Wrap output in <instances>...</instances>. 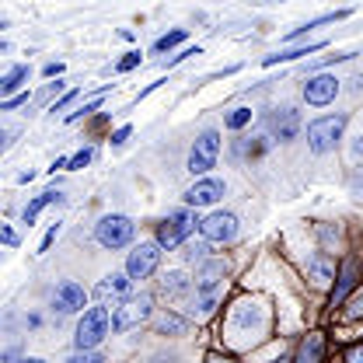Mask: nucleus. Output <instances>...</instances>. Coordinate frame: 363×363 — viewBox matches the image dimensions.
<instances>
[{
  "label": "nucleus",
  "instance_id": "nucleus-25",
  "mask_svg": "<svg viewBox=\"0 0 363 363\" xmlns=\"http://www.w3.org/2000/svg\"><path fill=\"white\" fill-rule=\"evenodd\" d=\"M210 259V241H192L185 248V262H206Z\"/></svg>",
  "mask_w": 363,
  "mask_h": 363
},
{
  "label": "nucleus",
  "instance_id": "nucleus-44",
  "mask_svg": "<svg viewBox=\"0 0 363 363\" xmlns=\"http://www.w3.org/2000/svg\"><path fill=\"white\" fill-rule=\"evenodd\" d=\"M217 363H220V360H217Z\"/></svg>",
  "mask_w": 363,
  "mask_h": 363
},
{
  "label": "nucleus",
  "instance_id": "nucleus-9",
  "mask_svg": "<svg viewBox=\"0 0 363 363\" xmlns=\"http://www.w3.org/2000/svg\"><path fill=\"white\" fill-rule=\"evenodd\" d=\"M157 262H161V245H157V241H143V245H136L133 252H130L126 272H130L133 279H147L150 272L157 269Z\"/></svg>",
  "mask_w": 363,
  "mask_h": 363
},
{
  "label": "nucleus",
  "instance_id": "nucleus-13",
  "mask_svg": "<svg viewBox=\"0 0 363 363\" xmlns=\"http://www.w3.org/2000/svg\"><path fill=\"white\" fill-rule=\"evenodd\" d=\"M357 279H360V259H357V255H350V259L342 262L339 276H335V290H332V308H342V304H346V297L353 294Z\"/></svg>",
  "mask_w": 363,
  "mask_h": 363
},
{
  "label": "nucleus",
  "instance_id": "nucleus-1",
  "mask_svg": "<svg viewBox=\"0 0 363 363\" xmlns=\"http://www.w3.org/2000/svg\"><path fill=\"white\" fill-rule=\"evenodd\" d=\"M112 332V318H108V308H88L84 318L77 321V335H74V346L77 350H98Z\"/></svg>",
  "mask_w": 363,
  "mask_h": 363
},
{
  "label": "nucleus",
  "instance_id": "nucleus-39",
  "mask_svg": "<svg viewBox=\"0 0 363 363\" xmlns=\"http://www.w3.org/2000/svg\"><path fill=\"white\" fill-rule=\"evenodd\" d=\"M353 196H360V199H363V168L353 175Z\"/></svg>",
  "mask_w": 363,
  "mask_h": 363
},
{
  "label": "nucleus",
  "instance_id": "nucleus-36",
  "mask_svg": "<svg viewBox=\"0 0 363 363\" xmlns=\"http://www.w3.org/2000/svg\"><path fill=\"white\" fill-rule=\"evenodd\" d=\"M0 238H4V245H11V248L18 245V234H14L11 227H0Z\"/></svg>",
  "mask_w": 363,
  "mask_h": 363
},
{
  "label": "nucleus",
  "instance_id": "nucleus-40",
  "mask_svg": "<svg viewBox=\"0 0 363 363\" xmlns=\"http://www.w3.org/2000/svg\"><path fill=\"white\" fill-rule=\"evenodd\" d=\"M353 157H357V161L363 157V133L357 136V143H353Z\"/></svg>",
  "mask_w": 363,
  "mask_h": 363
},
{
  "label": "nucleus",
  "instance_id": "nucleus-14",
  "mask_svg": "<svg viewBox=\"0 0 363 363\" xmlns=\"http://www.w3.org/2000/svg\"><path fill=\"white\" fill-rule=\"evenodd\" d=\"M220 196H224V182L220 179H199L189 192H185V203H189V206H213Z\"/></svg>",
  "mask_w": 363,
  "mask_h": 363
},
{
  "label": "nucleus",
  "instance_id": "nucleus-41",
  "mask_svg": "<svg viewBox=\"0 0 363 363\" xmlns=\"http://www.w3.org/2000/svg\"><path fill=\"white\" fill-rule=\"evenodd\" d=\"M14 357H18V346H11V350L4 353V363H14Z\"/></svg>",
  "mask_w": 363,
  "mask_h": 363
},
{
  "label": "nucleus",
  "instance_id": "nucleus-7",
  "mask_svg": "<svg viewBox=\"0 0 363 363\" xmlns=\"http://www.w3.org/2000/svg\"><path fill=\"white\" fill-rule=\"evenodd\" d=\"M238 217L234 213H227V210H217V213H210L206 220H199V234H203V241H210V245H230L234 238H238Z\"/></svg>",
  "mask_w": 363,
  "mask_h": 363
},
{
  "label": "nucleus",
  "instance_id": "nucleus-30",
  "mask_svg": "<svg viewBox=\"0 0 363 363\" xmlns=\"http://www.w3.org/2000/svg\"><path fill=\"white\" fill-rule=\"evenodd\" d=\"M136 63H140V52H126V56L116 63V70H119V74H126V70H133Z\"/></svg>",
  "mask_w": 363,
  "mask_h": 363
},
{
  "label": "nucleus",
  "instance_id": "nucleus-11",
  "mask_svg": "<svg viewBox=\"0 0 363 363\" xmlns=\"http://www.w3.org/2000/svg\"><path fill=\"white\" fill-rule=\"evenodd\" d=\"M335 94H339V81H335L332 74H315V77H308V84H304V101L315 105V108L332 105Z\"/></svg>",
  "mask_w": 363,
  "mask_h": 363
},
{
  "label": "nucleus",
  "instance_id": "nucleus-43",
  "mask_svg": "<svg viewBox=\"0 0 363 363\" xmlns=\"http://www.w3.org/2000/svg\"><path fill=\"white\" fill-rule=\"evenodd\" d=\"M269 363H290V360H286V357H279V360H269Z\"/></svg>",
  "mask_w": 363,
  "mask_h": 363
},
{
  "label": "nucleus",
  "instance_id": "nucleus-37",
  "mask_svg": "<svg viewBox=\"0 0 363 363\" xmlns=\"http://www.w3.org/2000/svg\"><path fill=\"white\" fill-rule=\"evenodd\" d=\"M346 363H363V342L360 346H353V350L346 353Z\"/></svg>",
  "mask_w": 363,
  "mask_h": 363
},
{
  "label": "nucleus",
  "instance_id": "nucleus-5",
  "mask_svg": "<svg viewBox=\"0 0 363 363\" xmlns=\"http://www.w3.org/2000/svg\"><path fill=\"white\" fill-rule=\"evenodd\" d=\"M196 224H199V220H196L192 210H175V213H168V217L161 220V227H157V245L168 248V252L179 248L182 241L192 234V227Z\"/></svg>",
  "mask_w": 363,
  "mask_h": 363
},
{
  "label": "nucleus",
  "instance_id": "nucleus-35",
  "mask_svg": "<svg viewBox=\"0 0 363 363\" xmlns=\"http://www.w3.org/2000/svg\"><path fill=\"white\" fill-rule=\"evenodd\" d=\"M28 98H32V94H18V98H7V101H4V112H11V108H18V105H28Z\"/></svg>",
  "mask_w": 363,
  "mask_h": 363
},
{
  "label": "nucleus",
  "instance_id": "nucleus-33",
  "mask_svg": "<svg viewBox=\"0 0 363 363\" xmlns=\"http://www.w3.org/2000/svg\"><path fill=\"white\" fill-rule=\"evenodd\" d=\"M130 133H133V130H130V126H119V130H116V133H112V147H123V143H126V140H130Z\"/></svg>",
  "mask_w": 363,
  "mask_h": 363
},
{
  "label": "nucleus",
  "instance_id": "nucleus-19",
  "mask_svg": "<svg viewBox=\"0 0 363 363\" xmlns=\"http://www.w3.org/2000/svg\"><path fill=\"white\" fill-rule=\"evenodd\" d=\"M321 357H325V339H321L318 332H311V335L301 342L297 360H294V363H321Z\"/></svg>",
  "mask_w": 363,
  "mask_h": 363
},
{
  "label": "nucleus",
  "instance_id": "nucleus-12",
  "mask_svg": "<svg viewBox=\"0 0 363 363\" xmlns=\"http://www.w3.org/2000/svg\"><path fill=\"white\" fill-rule=\"evenodd\" d=\"M130 294H133V276H130V272H108V276L94 286V297H98V301H112V304L126 301Z\"/></svg>",
  "mask_w": 363,
  "mask_h": 363
},
{
  "label": "nucleus",
  "instance_id": "nucleus-27",
  "mask_svg": "<svg viewBox=\"0 0 363 363\" xmlns=\"http://www.w3.org/2000/svg\"><path fill=\"white\" fill-rule=\"evenodd\" d=\"M248 123H252V108H234L224 119L227 130H241V126H248Z\"/></svg>",
  "mask_w": 363,
  "mask_h": 363
},
{
  "label": "nucleus",
  "instance_id": "nucleus-23",
  "mask_svg": "<svg viewBox=\"0 0 363 363\" xmlns=\"http://www.w3.org/2000/svg\"><path fill=\"white\" fill-rule=\"evenodd\" d=\"M342 18H350V11H332V14H318V18H311L308 25H301L290 39H297V35H304L308 28H318V25H332V21H342Z\"/></svg>",
  "mask_w": 363,
  "mask_h": 363
},
{
  "label": "nucleus",
  "instance_id": "nucleus-6",
  "mask_svg": "<svg viewBox=\"0 0 363 363\" xmlns=\"http://www.w3.org/2000/svg\"><path fill=\"white\" fill-rule=\"evenodd\" d=\"M217 154H220V133L217 130H203L196 136L192 150H189V172L192 175H206L217 164Z\"/></svg>",
  "mask_w": 363,
  "mask_h": 363
},
{
  "label": "nucleus",
  "instance_id": "nucleus-10",
  "mask_svg": "<svg viewBox=\"0 0 363 363\" xmlns=\"http://www.w3.org/2000/svg\"><path fill=\"white\" fill-rule=\"evenodd\" d=\"M297 133H301V112H297L294 105L272 108V116H269V136L272 140L286 143V140H294Z\"/></svg>",
  "mask_w": 363,
  "mask_h": 363
},
{
  "label": "nucleus",
  "instance_id": "nucleus-32",
  "mask_svg": "<svg viewBox=\"0 0 363 363\" xmlns=\"http://www.w3.org/2000/svg\"><path fill=\"white\" fill-rule=\"evenodd\" d=\"M74 98H77V91H70L67 98H60V101H52V105H49V112H52V116H56V112H63V108H67V105H70Z\"/></svg>",
  "mask_w": 363,
  "mask_h": 363
},
{
  "label": "nucleus",
  "instance_id": "nucleus-18",
  "mask_svg": "<svg viewBox=\"0 0 363 363\" xmlns=\"http://www.w3.org/2000/svg\"><path fill=\"white\" fill-rule=\"evenodd\" d=\"M52 203H63V196H60V192H43V196H35V199L21 210V220L32 227L35 220H39V213H43L45 206H52Z\"/></svg>",
  "mask_w": 363,
  "mask_h": 363
},
{
  "label": "nucleus",
  "instance_id": "nucleus-26",
  "mask_svg": "<svg viewBox=\"0 0 363 363\" xmlns=\"http://www.w3.org/2000/svg\"><path fill=\"white\" fill-rule=\"evenodd\" d=\"M63 363H108V360H105L98 350H74V353H70Z\"/></svg>",
  "mask_w": 363,
  "mask_h": 363
},
{
  "label": "nucleus",
  "instance_id": "nucleus-24",
  "mask_svg": "<svg viewBox=\"0 0 363 363\" xmlns=\"http://www.w3.org/2000/svg\"><path fill=\"white\" fill-rule=\"evenodd\" d=\"M182 43H185V28H175V32H168V35H161V39L154 43V52H172V49Z\"/></svg>",
  "mask_w": 363,
  "mask_h": 363
},
{
  "label": "nucleus",
  "instance_id": "nucleus-4",
  "mask_svg": "<svg viewBox=\"0 0 363 363\" xmlns=\"http://www.w3.org/2000/svg\"><path fill=\"white\" fill-rule=\"evenodd\" d=\"M342 133H346V116L342 112L321 116V119H315L308 126V147L315 154H328V150H335V143L342 140Z\"/></svg>",
  "mask_w": 363,
  "mask_h": 363
},
{
  "label": "nucleus",
  "instance_id": "nucleus-21",
  "mask_svg": "<svg viewBox=\"0 0 363 363\" xmlns=\"http://www.w3.org/2000/svg\"><path fill=\"white\" fill-rule=\"evenodd\" d=\"M321 45H325V43L318 39V43L297 45V49H283V52H272V56H266L262 63H266V67H272V63H290V60H301V56H311V52H318Z\"/></svg>",
  "mask_w": 363,
  "mask_h": 363
},
{
  "label": "nucleus",
  "instance_id": "nucleus-22",
  "mask_svg": "<svg viewBox=\"0 0 363 363\" xmlns=\"http://www.w3.org/2000/svg\"><path fill=\"white\" fill-rule=\"evenodd\" d=\"M28 74H32L28 67H11V70L0 77V94H14V91L28 81Z\"/></svg>",
  "mask_w": 363,
  "mask_h": 363
},
{
  "label": "nucleus",
  "instance_id": "nucleus-42",
  "mask_svg": "<svg viewBox=\"0 0 363 363\" xmlns=\"http://www.w3.org/2000/svg\"><path fill=\"white\" fill-rule=\"evenodd\" d=\"M18 363H45L43 357H25V360H18Z\"/></svg>",
  "mask_w": 363,
  "mask_h": 363
},
{
  "label": "nucleus",
  "instance_id": "nucleus-31",
  "mask_svg": "<svg viewBox=\"0 0 363 363\" xmlns=\"http://www.w3.org/2000/svg\"><path fill=\"white\" fill-rule=\"evenodd\" d=\"M346 318H350V321H360V318H363V294H360V297H353V304H350Z\"/></svg>",
  "mask_w": 363,
  "mask_h": 363
},
{
  "label": "nucleus",
  "instance_id": "nucleus-2",
  "mask_svg": "<svg viewBox=\"0 0 363 363\" xmlns=\"http://www.w3.org/2000/svg\"><path fill=\"white\" fill-rule=\"evenodd\" d=\"M154 304V297L150 294H130L126 301H119V304H112V332L119 335V332H130L136 328L140 321H147L150 318V308Z\"/></svg>",
  "mask_w": 363,
  "mask_h": 363
},
{
  "label": "nucleus",
  "instance_id": "nucleus-3",
  "mask_svg": "<svg viewBox=\"0 0 363 363\" xmlns=\"http://www.w3.org/2000/svg\"><path fill=\"white\" fill-rule=\"evenodd\" d=\"M136 234V224L130 217H123V213H108V217H101L98 224H94V241L101 245V248H126L130 241H133Z\"/></svg>",
  "mask_w": 363,
  "mask_h": 363
},
{
  "label": "nucleus",
  "instance_id": "nucleus-8",
  "mask_svg": "<svg viewBox=\"0 0 363 363\" xmlns=\"http://www.w3.org/2000/svg\"><path fill=\"white\" fill-rule=\"evenodd\" d=\"M84 304H88V294H84L81 283H74V279L56 283V290H52V311H60V315H77V311H84Z\"/></svg>",
  "mask_w": 363,
  "mask_h": 363
},
{
  "label": "nucleus",
  "instance_id": "nucleus-16",
  "mask_svg": "<svg viewBox=\"0 0 363 363\" xmlns=\"http://www.w3.org/2000/svg\"><path fill=\"white\" fill-rule=\"evenodd\" d=\"M335 276V262L325 255V252H315V255H308V279L315 283V286H328V279Z\"/></svg>",
  "mask_w": 363,
  "mask_h": 363
},
{
  "label": "nucleus",
  "instance_id": "nucleus-15",
  "mask_svg": "<svg viewBox=\"0 0 363 363\" xmlns=\"http://www.w3.org/2000/svg\"><path fill=\"white\" fill-rule=\"evenodd\" d=\"M224 272H227V266L220 259L199 262V269H196V290H217V286H224Z\"/></svg>",
  "mask_w": 363,
  "mask_h": 363
},
{
  "label": "nucleus",
  "instance_id": "nucleus-20",
  "mask_svg": "<svg viewBox=\"0 0 363 363\" xmlns=\"http://www.w3.org/2000/svg\"><path fill=\"white\" fill-rule=\"evenodd\" d=\"M196 286V279H189L182 269H175V272H168L164 279H161V290L168 294V297H182V294H189Z\"/></svg>",
  "mask_w": 363,
  "mask_h": 363
},
{
  "label": "nucleus",
  "instance_id": "nucleus-34",
  "mask_svg": "<svg viewBox=\"0 0 363 363\" xmlns=\"http://www.w3.org/2000/svg\"><path fill=\"white\" fill-rule=\"evenodd\" d=\"M56 238H60V224H56V227H49V234H45V238H43V245H39V255H43V252H49V245H52Z\"/></svg>",
  "mask_w": 363,
  "mask_h": 363
},
{
  "label": "nucleus",
  "instance_id": "nucleus-28",
  "mask_svg": "<svg viewBox=\"0 0 363 363\" xmlns=\"http://www.w3.org/2000/svg\"><path fill=\"white\" fill-rule=\"evenodd\" d=\"M98 101H101V91H98V94H94V98H91L88 105H81V108H77V112H70V116H67V123H77V119H84V116H91V112H94V108H98Z\"/></svg>",
  "mask_w": 363,
  "mask_h": 363
},
{
  "label": "nucleus",
  "instance_id": "nucleus-17",
  "mask_svg": "<svg viewBox=\"0 0 363 363\" xmlns=\"http://www.w3.org/2000/svg\"><path fill=\"white\" fill-rule=\"evenodd\" d=\"M154 332L157 335H185L189 332V321L182 315H175V311H164V315L154 318Z\"/></svg>",
  "mask_w": 363,
  "mask_h": 363
},
{
  "label": "nucleus",
  "instance_id": "nucleus-38",
  "mask_svg": "<svg viewBox=\"0 0 363 363\" xmlns=\"http://www.w3.org/2000/svg\"><path fill=\"white\" fill-rule=\"evenodd\" d=\"M43 74H45V77H60V74H63V63H45Z\"/></svg>",
  "mask_w": 363,
  "mask_h": 363
},
{
  "label": "nucleus",
  "instance_id": "nucleus-29",
  "mask_svg": "<svg viewBox=\"0 0 363 363\" xmlns=\"http://www.w3.org/2000/svg\"><path fill=\"white\" fill-rule=\"evenodd\" d=\"M91 157H94V147H84V150H77V154L70 157V172H77V168L91 164Z\"/></svg>",
  "mask_w": 363,
  "mask_h": 363
}]
</instances>
